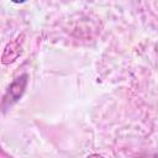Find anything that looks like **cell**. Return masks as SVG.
Instances as JSON below:
<instances>
[{
	"instance_id": "6da1fadb",
	"label": "cell",
	"mask_w": 158,
	"mask_h": 158,
	"mask_svg": "<svg viewBox=\"0 0 158 158\" xmlns=\"http://www.w3.org/2000/svg\"><path fill=\"white\" fill-rule=\"evenodd\" d=\"M26 84H27V75L26 74H23L20 78L15 79L12 81V84L9 86L6 94L4 95L2 105L5 106L6 102H9V105H10V104L15 102L19 98H21V95H22V93H23V90L26 88Z\"/></svg>"
}]
</instances>
